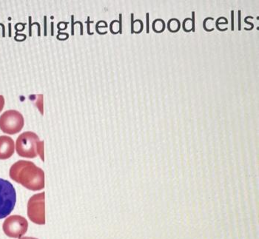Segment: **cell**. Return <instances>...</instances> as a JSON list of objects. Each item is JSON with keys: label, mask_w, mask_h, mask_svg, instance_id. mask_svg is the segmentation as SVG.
Returning <instances> with one entry per match:
<instances>
[{"label": "cell", "mask_w": 259, "mask_h": 239, "mask_svg": "<svg viewBox=\"0 0 259 239\" xmlns=\"http://www.w3.org/2000/svg\"><path fill=\"white\" fill-rule=\"evenodd\" d=\"M11 179L30 190H41L45 187L44 171L33 162L20 160L10 168Z\"/></svg>", "instance_id": "6da1fadb"}, {"label": "cell", "mask_w": 259, "mask_h": 239, "mask_svg": "<svg viewBox=\"0 0 259 239\" xmlns=\"http://www.w3.org/2000/svg\"><path fill=\"white\" fill-rule=\"evenodd\" d=\"M39 138L33 132H25L20 135L16 141V151L21 157L33 159L38 156Z\"/></svg>", "instance_id": "7a4b0ae2"}, {"label": "cell", "mask_w": 259, "mask_h": 239, "mask_svg": "<svg viewBox=\"0 0 259 239\" xmlns=\"http://www.w3.org/2000/svg\"><path fill=\"white\" fill-rule=\"evenodd\" d=\"M17 194L10 181L0 178V219L7 217L15 208Z\"/></svg>", "instance_id": "3957f363"}, {"label": "cell", "mask_w": 259, "mask_h": 239, "mask_svg": "<svg viewBox=\"0 0 259 239\" xmlns=\"http://www.w3.org/2000/svg\"><path fill=\"white\" fill-rule=\"evenodd\" d=\"M24 125L23 116L19 111L10 110L0 116V129L6 134L14 135L20 133Z\"/></svg>", "instance_id": "277c9868"}, {"label": "cell", "mask_w": 259, "mask_h": 239, "mask_svg": "<svg viewBox=\"0 0 259 239\" xmlns=\"http://www.w3.org/2000/svg\"><path fill=\"white\" fill-rule=\"evenodd\" d=\"M3 229L7 236L20 238L28 231V222L26 218L14 215L6 218L3 223Z\"/></svg>", "instance_id": "5b68a950"}, {"label": "cell", "mask_w": 259, "mask_h": 239, "mask_svg": "<svg viewBox=\"0 0 259 239\" xmlns=\"http://www.w3.org/2000/svg\"><path fill=\"white\" fill-rule=\"evenodd\" d=\"M28 216L32 222L39 225L46 224L45 193L35 194L28 203Z\"/></svg>", "instance_id": "8992f818"}, {"label": "cell", "mask_w": 259, "mask_h": 239, "mask_svg": "<svg viewBox=\"0 0 259 239\" xmlns=\"http://www.w3.org/2000/svg\"><path fill=\"white\" fill-rule=\"evenodd\" d=\"M15 151V144L14 140L8 135L0 136V159H9L14 155Z\"/></svg>", "instance_id": "52a82bcc"}, {"label": "cell", "mask_w": 259, "mask_h": 239, "mask_svg": "<svg viewBox=\"0 0 259 239\" xmlns=\"http://www.w3.org/2000/svg\"><path fill=\"white\" fill-rule=\"evenodd\" d=\"M192 23H193V25H192V31L193 32L196 31V19H195V12L193 11L192 12Z\"/></svg>", "instance_id": "ba28073f"}, {"label": "cell", "mask_w": 259, "mask_h": 239, "mask_svg": "<svg viewBox=\"0 0 259 239\" xmlns=\"http://www.w3.org/2000/svg\"><path fill=\"white\" fill-rule=\"evenodd\" d=\"M5 106V99L3 95H0V112L3 111Z\"/></svg>", "instance_id": "9c48e42d"}, {"label": "cell", "mask_w": 259, "mask_h": 239, "mask_svg": "<svg viewBox=\"0 0 259 239\" xmlns=\"http://www.w3.org/2000/svg\"><path fill=\"white\" fill-rule=\"evenodd\" d=\"M231 30L234 31V11H231Z\"/></svg>", "instance_id": "30bf717a"}, {"label": "cell", "mask_w": 259, "mask_h": 239, "mask_svg": "<svg viewBox=\"0 0 259 239\" xmlns=\"http://www.w3.org/2000/svg\"><path fill=\"white\" fill-rule=\"evenodd\" d=\"M146 20H147V33H150L149 29V13L146 14Z\"/></svg>", "instance_id": "8fae6325"}, {"label": "cell", "mask_w": 259, "mask_h": 239, "mask_svg": "<svg viewBox=\"0 0 259 239\" xmlns=\"http://www.w3.org/2000/svg\"><path fill=\"white\" fill-rule=\"evenodd\" d=\"M241 11H239V31H241Z\"/></svg>", "instance_id": "7c38bea8"}, {"label": "cell", "mask_w": 259, "mask_h": 239, "mask_svg": "<svg viewBox=\"0 0 259 239\" xmlns=\"http://www.w3.org/2000/svg\"><path fill=\"white\" fill-rule=\"evenodd\" d=\"M20 239H38L36 238H32V237H22Z\"/></svg>", "instance_id": "4fadbf2b"}]
</instances>
